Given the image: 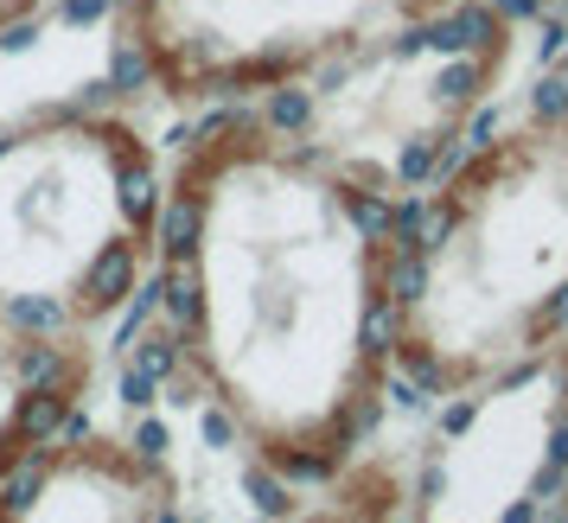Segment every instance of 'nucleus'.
<instances>
[{"mask_svg":"<svg viewBox=\"0 0 568 523\" xmlns=\"http://www.w3.org/2000/svg\"><path fill=\"white\" fill-rule=\"evenodd\" d=\"M409 205L268 103L211 109L173 147L154 307L185 390L282 492L377 447L396 383Z\"/></svg>","mask_w":568,"mask_h":523,"instance_id":"f257e3e1","label":"nucleus"},{"mask_svg":"<svg viewBox=\"0 0 568 523\" xmlns=\"http://www.w3.org/2000/svg\"><path fill=\"white\" fill-rule=\"evenodd\" d=\"M568 339V122L517 109L409 198L396 383L454 396Z\"/></svg>","mask_w":568,"mask_h":523,"instance_id":"f03ea898","label":"nucleus"},{"mask_svg":"<svg viewBox=\"0 0 568 523\" xmlns=\"http://www.w3.org/2000/svg\"><path fill=\"white\" fill-rule=\"evenodd\" d=\"M173 147L129 103H45L0 129V314L97 339L154 294Z\"/></svg>","mask_w":568,"mask_h":523,"instance_id":"7ed1b4c3","label":"nucleus"},{"mask_svg":"<svg viewBox=\"0 0 568 523\" xmlns=\"http://www.w3.org/2000/svg\"><path fill=\"white\" fill-rule=\"evenodd\" d=\"M517 71V13L460 0L268 96L294 134L409 205L454 166Z\"/></svg>","mask_w":568,"mask_h":523,"instance_id":"20e7f679","label":"nucleus"},{"mask_svg":"<svg viewBox=\"0 0 568 523\" xmlns=\"http://www.w3.org/2000/svg\"><path fill=\"white\" fill-rule=\"evenodd\" d=\"M460 0H115L134 90L180 115L268 103Z\"/></svg>","mask_w":568,"mask_h":523,"instance_id":"39448f33","label":"nucleus"},{"mask_svg":"<svg viewBox=\"0 0 568 523\" xmlns=\"http://www.w3.org/2000/svg\"><path fill=\"white\" fill-rule=\"evenodd\" d=\"M568 492V339L428 402L396 523H549Z\"/></svg>","mask_w":568,"mask_h":523,"instance_id":"423d86ee","label":"nucleus"},{"mask_svg":"<svg viewBox=\"0 0 568 523\" xmlns=\"http://www.w3.org/2000/svg\"><path fill=\"white\" fill-rule=\"evenodd\" d=\"M0 523H192V511L173 460L90 409L0 498Z\"/></svg>","mask_w":568,"mask_h":523,"instance_id":"0eeeda50","label":"nucleus"},{"mask_svg":"<svg viewBox=\"0 0 568 523\" xmlns=\"http://www.w3.org/2000/svg\"><path fill=\"white\" fill-rule=\"evenodd\" d=\"M103 383V345L58 339L0 314V498L13 492L39 453L90 416Z\"/></svg>","mask_w":568,"mask_h":523,"instance_id":"6e6552de","label":"nucleus"},{"mask_svg":"<svg viewBox=\"0 0 568 523\" xmlns=\"http://www.w3.org/2000/svg\"><path fill=\"white\" fill-rule=\"evenodd\" d=\"M396 492H403V447H371L333 485L294 498L282 523H396Z\"/></svg>","mask_w":568,"mask_h":523,"instance_id":"1a4fd4ad","label":"nucleus"},{"mask_svg":"<svg viewBox=\"0 0 568 523\" xmlns=\"http://www.w3.org/2000/svg\"><path fill=\"white\" fill-rule=\"evenodd\" d=\"M524 109H537V115H556V122H568V45L537 71V83H530Z\"/></svg>","mask_w":568,"mask_h":523,"instance_id":"9d476101","label":"nucleus"},{"mask_svg":"<svg viewBox=\"0 0 568 523\" xmlns=\"http://www.w3.org/2000/svg\"><path fill=\"white\" fill-rule=\"evenodd\" d=\"M64 0H0V45L7 39H20L27 27H39V20H52Z\"/></svg>","mask_w":568,"mask_h":523,"instance_id":"9b49d317","label":"nucleus"},{"mask_svg":"<svg viewBox=\"0 0 568 523\" xmlns=\"http://www.w3.org/2000/svg\"><path fill=\"white\" fill-rule=\"evenodd\" d=\"M549 523H568V492H562V504H556V517H549Z\"/></svg>","mask_w":568,"mask_h":523,"instance_id":"f8f14e48","label":"nucleus"},{"mask_svg":"<svg viewBox=\"0 0 568 523\" xmlns=\"http://www.w3.org/2000/svg\"><path fill=\"white\" fill-rule=\"evenodd\" d=\"M542 7H549V13H562V20H568V0H542Z\"/></svg>","mask_w":568,"mask_h":523,"instance_id":"ddd939ff","label":"nucleus"}]
</instances>
